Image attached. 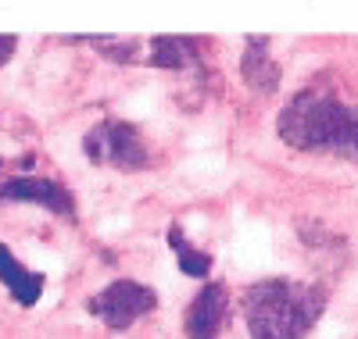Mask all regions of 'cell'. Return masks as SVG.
Here are the masks:
<instances>
[{"label": "cell", "instance_id": "9", "mask_svg": "<svg viewBox=\"0 0 358 339\" xmlns=\"http://www.w3.org/2000/svg\"><path fill=\"white\" fill-rule=\"evenodd\" d=\"M197 61H201V50H197V40H190V36H155L151 54H147V65L165 68V72L197 68Z\"/></svg>", "mask_w": 358, "mask_h": 339}, {"label": "cell", "instance_id": "7", "mask_svg": "<svg viewBox=\"0 0 358 339\" xmlns=\"http://www.w3.org/2000/svg\"><path fill=\"white\" fill-rule=\"evenodd\" d=\"M265 47H268V36H251L248 40V50L241 57V75H244V82L255 89V93L273 97L280 89L283 72H280V65L273 61V54H268Z\"/></svg>", "mask_w": 358, "mask_h": 339}, {"label": "cell", "instance_id": "3", "mask_svg": "<svg viewBox=\"0 0 358 339\" xmlns=\"http://www.w3.org/2000/svg\"><path fill=\"white\" fill-rule=\"evenodd\" d=\"M83 153L94 165L118 168V172H143L147 161H151L140 129L129 126V121H122V118L97 121V126L83 136Z\"/></svg>", "mask_w": 358, "mask_h": 339}, {"label": "cell", "instance_id": "2", "mask_svg": "<svg viewBox=\"0 0 358 339\" xmlns=\"http://www.w3.org/2000/svg\"><path fill=\"white\" fill-rule=\"evenodd\" d=\"M326 293L319 282L262 279L244 289V318L251 339H305L326 311Z\"/></svg>", "mask_w": 358, "mask_h": 339}, {"label": "cell", "instance_id": "5", "mask_svg": "<svg viewBox=\"0 0 358 339\" xmlns=\"http://www.w3.org/2000/svg\"><path fill=\"white\" fill-rule=\"evenodd\" d=\"M4 204H36L50 214L72 218L76 214V200L72 193L54 179H36V175H15V179H0V207Z\"/></svg>", "mask_w": 358, "mask_h": 339}, {"label": "cell", "instance_id": "4", "mask_svg": "<svg viewBox=\"0 0 358 339\" xmlns=\"http://www.w3.org/2000/svg\"><path fill=\"white\" fill-rule=\"evenodd\" d=\"M158 307V293L136 279H115L86 300V311L108 329H129Z\"/></svg>", "mask_w": 358, "mask_h": 339}, {"label": "cell", "instance_id": "8", "mask_svg": "<svg viewBox=\"0 0 358 339\" xmlns=\"http://www.w3.org/2000/svg\"><path fill=\"white\" fill-rule=\"evenodd\" d=\"M0 282L8 286V293L22 307H33L43 296V275L40 271H29L25 264H18V257L8 250L4 243H0Z\"/></svg>", "mask_w": 358, "mask_h": 339}, {"label": "cell", "instance_id": "6", "mask_svg": "<svg viewBox=\"0 0 358 339\" xmlns=\"http://www.w3.org/2000/svg\"><path fill=\"white\" fill-rule=\"evenodd\" d=\"M229 315V293L222 282H204L187 307V339H219Z\"/></svg>", "mask_w": 358, "mask_h": 339}, {"label": "cell", "instance_id": "11", "mask_svg": "<svg viewBox=\"0 0 358 339\" xmlns=\"http://www.w3.org/2000/svg\"><path fill=\"white\" fill-rule=\"evenodd\" d=\"M15 47H18V40H15V36H4V33H0V68H4L8 61H11Z\"/></svg>", "mask_w": 358, "mask_h": 339}, {"label": "cell", "instance_id": "1", "mask_svg": "<svg viewBox=\"0 0 358 339\" xmlns=\"http://www.w3.org/2000/svg\"><path fill=\"white\" fill-rule=\"evenodd\" d=\"M276 136L301 153H334L358 161V104L334 97L322 86L301 89L280 111Z\"/></svg>", "mask_w": 358, "mask_h": 339}, {"label": "cell", "instance_id": "10", "mask_svg": "<svg viewBox=\"0 0 358 339\" xmlns=\"http://www.w3.org/2000/svg\"><path fill=\"white\" fill-rule=\"evenodd\" d=\"M169 246L176 250L179 271L190 275V279H208V271H212V257H208L204 250H197V246L183 236V229H179V225L169 229Z\"/></svg>", "mask_w": 358, "mask_h": 339}]
</instances>
